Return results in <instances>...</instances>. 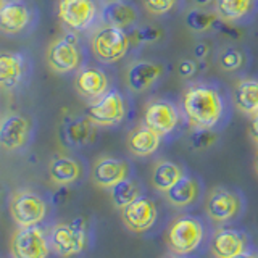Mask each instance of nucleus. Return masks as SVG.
Segmentation results:
<instances>
[{
  "label": "nucleus",
  "instance_id": "obj_1",
  "mask_svg": "<svg viewBox=\"0 0 258 258\" xmlns=\"http://www.w3.org/2000/svg\"><path fill=\"white\" fill-rule=\"evenodd\" d=\"M228 100L218 87L190 84L182 95V115L192 129H216L228 116Z\"/></svg>",
  "mask_w": 258,
  "mask_h": 258
},
{
  "label": "nucleus",
  "instance_id": "obj_2",
  "mask_svg": "<svg viewBox=\"0 0 258 258\" xmlns=\"http://www.w3.org/2000/svg\"><path fill=\"white\" fill-rule=\"evenodd\" d=\"M205 237V228L196 216L182 215L169 223L165 232L168 248L176 255H190L202 245Z\"/></svg>",
  "mask_w": 258,
  "mask_h": 258
},
{
  "label": "nucleus",
  "instance_id": "obj_3",
  "mask_svg": "<svg viewBox=\"0 0 258 258\" xmlns=\"http://www.w3.org/2000/svg\"><path fill=\"white\" fill-rule=\"evenodd\" d=\"M131 36L126 29L103 26L92 37V52L102 63H116L123 60L131 48Z\"/></svg>",
  "mask_w": 258,
  "mask_h": 258
},
{
  "label": "nucleus",
  "instance_id": "obj_4",
  "mask_svg": "<svg viewBox=\"0 0 258 258\" xmlns=\"http://www.w3.org/2000/svg\"><path fill=\"white\" fill-rule=\"evenodd\" d=\"M52 250L60 256H75L84 252L87 247V231L83 221H73V223H60L55 224L50 236Z\"/></svg>",
  "mask_w": 258,
  "mask_h": 258
},
{
  "label": "nucleus",
  "instance_id": "obj_5",
  "mask_svg": "<svg viewBox=\"0 0 258 258\" xmlns=\"http://www.w3.org/2000/svg\"><path fill=\"white\" fill-rule=\"evenodd\" d=\"M127 113V105L124 95L116 89H110V91L102 95L100 99L94 100L87 107V116L97 126L103 127H113L118 126L124 121Z\"/></svg>",
  "mask_w": 258,
  "mask_h": 258
},
{
  "label": "nucleus",
  "instance_id": "obj_6",
  "mask_svg": "<svg viewBox=\"0 0 258 258\" xmlns=\"http://www.w3.org/2000/svg\"><path fill=\"white\" fill-rule=\"evenodd\" d=\"M10 215L13 221L20 228H32L44 221L47 215V205L42 197L31 190H18L15 192L10 202Z\"/></svg>",
  "mask_w": 258,
  "mask_h": 258
},
{
  "label": "nucleus",
  "instance_id": "obj_7",
  "mask_svg": "<svg viewBox=\"0 0 258 258\" xmlns=\"http://www.w3.org/2000/svg\"><path fill=\"white\" fill-rule=\"evenodd\" d=\"M207 215L215 223H228L240 216L244 210V199L228 187H215L207 199Z\"/></svg>",
  "mask_w": 258,
  "mask_h": 258
},
{
  "label": "nucleus",
  "instance_id": "obj_8",
  "mask_svg": "<svg viewBox=\"0 0 258 258\" xmlns=\"http://www.w3.org/2000/svg\"><path fill=\"white\" fill-rule=\"evenodd\" d=\"M182 113L171 100L166 99H153L145 105L144 123L161 137L171 134L179 126Z\"/></svg>",
  "mask_w": 258,
  "mask_h": 258
},
{
  "label": "nucleus",
  "instance_id": "obj_9",
  "mask_svg": "<svg viewBox=\"0 0 258 258\" xmlns=\"http://www.w3.org/2000/svg\"><path fill=\"white\" fill-rule=\"evenodd\" d=\"M50 248V240L37 226L20 228L12 240L13 258H47Z\"/></svg>",
  "mask_w": 258,
  "mask_h": 258
},
{
  "label": "nucleus",
  "instance_id": "obj_10",
  "mask_svg": "<svg viewBox=\"0 0 258 258\" xmlns=\"http://www.w3.org/2000/svg\"><path fill=\"white\" fill-rule=\"evenodd\" d=\"M166 75V67L161 61L137 60L127 67L126 84L136 94L147 92L155 87Z\"/></svg>",
  "mask_w": 258,
  "mask_h": 258
},
{
  "label": "nucleus",
  "instance_id": "obj_11",
  "mask_svg": "<svg viewBox=\"0 0 258 258\" xmlns=\"http://www.w3.org/2000/svg\"><path fill=\"white\" fill-rule=\"evenodd\" d=\"M158 210L155 202L147 196H141L133 204L121 210V220L126 228L134 234H144L157 223Z\"/></svg>",
  "mask_w": 258,
  "mask_h": 258
},
{
  "label": "nucleus",
  "instance_id": "obj_12",
  "mask_svg": "<svg viewBox=\"0 0 258 258\" xmlns=\"http://www.w3.org/2000/svg\"><path fill=\"white\" fill-rule=\"evenodd\" d=\"M47 61L55 73H71L81 63V52L78 48V36L68 32L61 39H56L47 52Z\"/></svg>",
  "mask_w": 258,
  "mask_h": 258
},
{
  "label": "nucleus",
  "instance_id": "obj_13",
  "mask_svg": "<svg viewBox=\"0 0 258 258\" xmlns=\"http://www.w3.org/2000/svg\"><path fill=\"white\" fill-rule=\"evenodd\" d=\"M97 5L94 0H60L58 16L75 31L87 29L95 20Z\"/></svg>",
  "mask_w": 258,
  "mask_h": 258
},
{
  "label": "nucleus",
  "instance_id": "obj_14",
  "mask_svg": "<svg viewBox=\"0 0 258 258\" xmlns=\"http://www.w3.org/2000/svg\"><path fill=\"white\" fill-rule=\"evenodd\" d=\"M131 176V166L126 160L115 157H102L94 163L92 181L102 189H111L119 181Z\"/></svg>",
  "mask_w": 258,
  "mask_h": 258
},
{
  "label": "nucleus",
  "instance_id": "obj_15",
  "mask_svg": "<svg viewBox=\"0 0 258 258\" xmlns=\"http://www.w3.org/2000/svg\"><path fill=\"white\" fill-rule=\"evenodd\" d=\"M248 239L236 229H218L210 240V252L215 258H236L247 252Z\"/></svg>",
  "mask_w": 258,
  "mask_h": 258
},
{
  "label": "nucleus",
  "instance_id": "obj_16",
  "mask_svg": "<svg viewBox=\"0 0 258 258\" xmlns=\"http://www.w3.org/2000/svg\"><path fill=\"white\" fill-rule=\"evenodd\" d=\"M95 126L91 118L86 116H71L63 121L60 136L67 147L79 149L91 144L95 139Z\"/></svg>",
  "mask_w": 258,
  "mask_h": 258
},
{
  "label": "nucleus",
  "instance_id": "obj_17",
  "mask_svg": "<svg viewBox=\"0 0 258 258\" xmlns=\"http://www.w3.org/2000/svg\"><path fill=\"white\" fill-rule=\"evenodd\" d=\"M29 121L21 115H8L0 123V145L7 150L21 149L29 139Z\"/></svg>",
  "mask_w": 258,
  "mask_h": 258
},
{
  "label": "nucleus",
  "instance_id": "obj_18",
  "mask_svg": "<svg viewBox=\"0 0 258 258\" xmlns=\"http://www.w3.org/2000/svg\"><path fill=\"white\" fill-rule=\"evenodd\" d=\"M102 20L108 26H115L121 29H133L139 21V10L134 4L126 0H111L105 4L102 10Z\"/></svg>",
  "mask_w": 258,
  "mask_h": 258
},
{
  "label": "nucleus",
  "instance_id": "obj_19",
  "mask_svg": "<svg viewBox=\"0 0 258 258\" xmlns=\"http://www.w3.org/2000/svg\"><path fill=\"white\" fill-rule=\"evenodd\" d=\"M76 89L83 97L94 102L110 91V81L108 76L103 73V70L89 67L81 70V73L78 75Z\"/></svg>",
  "mask_w": 258,
  "mask_h": 258
},
{
  "label": "nucleus",
  "instance_id": "obj_20",
  "mask_svg": "<svg viewBox=\"0 0 258 258\" xmlns=\"http://www.w3.org/2000/svg\"><path fill=\"white\" fill-rule=\"evenodd\" d=\"M215 10L223 21L232 24L247 23L258 12V0H216Z\"/></svg>",
  "mask_w": 258,
  "mask_h": 258
},
{
  "label": "nucleus",
  "instance_id": "obj_21",
  "mask_svg": "<svg viewBox=\"0 0 258 258\" xmlns=\"http://www.w3.org/2000/svg\"><path fill=\"white\" fill-rule=\"evenodd\" d=\"M161 144V136L153 131L147 124L136 126L127 137V149L133 155L145 158L153 155Z\"/></svg>",
  "mask_w": 258,
  "mask_h": 258
},
{
  "label": "nucleus",
  "instance_id": "obj_22",
  "mask_svg": "<svg viewBox=\"0 0 258 258\" xmlns=\"http://www.w3.org/2000/svg\"><path fill=\"white\" fill-rule=\"evenodd\" d=\"M200 192H202V185L197 177L184 174L171 189L165 192V196L173 207L184 208L196 204L200 197Z\"/></svg>",
  "mask_w": 258,
  "mask_h": 258
},
{
  "label": "nucleus",
  "instance_id": "obj_23",
  "mask_svg": "<svg viewBox=\"0 0 258 258\" xmlns=\"http://www.w3.org/2000/svg\"><path fill=\"white\" fill-rule=\"evenodd\" d=\"M232 103L240 113L255 116L258 113V79L247 78L239 81L232 94Z\"/></svg>",
  "mask_w": 258,
  "mask_h": 258
},
{
  "label": "nucleus",
  "instance_id": "obj_24",
  "mask_svg": "<svg viewBox=\"0 0 258 258\" xmlns=\"http://www.w3.org/2000/svg\"><path fill=\"white\" fill-rule=\"evenodd\" d=\"M29 23V10L21 2H8L0 7V29L15 34Z\"/></svg>",
  "mask_w": 258,
  "mask_h": 258
},
{
  "label": "nucleus",
  "instance_id": "obj_25",
  "mask_svg": "<svg viewBox=\"0 0 258 258\" xmlns=\"http://www.w3.org/2000/svg\"><path fill=\"white\" fill-rule=\"evenodd\" d=\"M184 169L171 160H160L153 166L152 184L160 192H168L184 176Z\"/></svg>",
  "mask_w": 258,
  "mask_h": 258
},
{
  "label": "nucleus",
  "instance_id": "obj_26",
  "mask_svg": "<svg viewBox=\"0 0 258 258\" xmlns=\"http://www.w3.org/2000/svg\"><path fill=\"white\" fill-rule=\"evenodd\" d=\"M48 173L55 184L70 185L81 177V165L71 157H56L52 160Z\"/></svg>",
  "mask_w": 258,
  "mask_h": 258
},
{
  "label": "nucleus",
  "instance_id": "obj_27",
  "mask_svg": "<svg viewBox=\"0 0 258 258\" xmlns=\"http://www.w3.org/2000/svg\"><path fill=\"white\" fill-rule=\"evenodd\" d=\"M23 78V56L20 53L0 52V87H15Z\"/></svg>",
  "mask_w": 258,
  "mask_h": 258
},
{
  "label": "nucleus",
  "instance_id": "obj_28",
  "mask_svg": "<svg viewBox=\"0 0 258 258\" xmlns=\"http://www.w3.org/2000/svg\"><path fill=\"white\" fill-rule=\"evenodd\" d=\"M218 21H220V15L216 13V10H210V8L194 7L184 15L185 28L190 29L192 32H197V34L213 31Z\"/></svg>",
  "mask_w": 258,
  "mask_h": 258
},
{
  "label": "nucleus",
  "instance_id": "obj_29",
  "mask_svg": "<svg viewBox=\"0 0 258 258\" xmlns=\"http://www.w3.org/2000/svg\"><path fill=\"white\" fill-rule=\"evenodd\" d=\"M141 196H142L141 184L136 179H133L131 176L126 177L123 181H119L110 189V199L113 202V205L119 210H123L129 204H133V202L136 199H139Z\"/></svg>",
  "mask_w": 258,
  "mask_h": 258
},
{
  "label": "nucleus",
  "instance_id": "obj_30",
  "mask_svg": "<svg viewBox=\"0 0 258 258\" xmlns=\"http://www.w3.org/2000/svg\"><path fill=\"white\" fill-rule=\"evenodd\" d=\"M218 63L221 70L228 73H236L247 68L248 64V53L237 45H226L220 50L218 55Z\"/></svg>",
  "mask_w": 258,
  "mask_h": 258
},
{
  "label": "nucleus",
  "instance_id": "obj_31",
  "mask_svg": "<svg viewBox=\"0 0 258 258\" xmlns=\"http://www.w3.org/2000/svg\"><path fill=\"white\" fill-rule=\"evenodd\" d=\"M131 36V45H149L160 42L165 36V31L160 26H153V24H145L141 28H133V32H129Z\"/></svg>",
  "mask_w": 258,
  "mask_h": 258
},
{
  "label": "nucleus",
  "instance_id": "obj_32",
  "mask_svg": "<svg viewBox=\"0 0 258 258\" xmlns=\"http://www.w3.org/2000/svg\"><path fill=\"white\" fill-rule=\"evenodd\" d=\"M218 141L216 129H192L190 147L196 150H207L213 147Z\"/></svg>",
  "mask_w": 258,
  "mask_h": 258
},
{
  "label": "nucleus",
  "instance_id": "obj_33",
  "mask_svg": "<svg viewBox=\"0 0 258 258\" xmlns=\"http://www.w3.org/2000/svg\"><path fill=\"white\" fill-rule=\"evenodd\" d=\"M142 4H144V8L150 15L161 16L173 10L176 5V0H142Z\"/></svg>",
  "mask_w": 258,
  "mask_h": 258
},
{
  "label": "nucleus",
  "instance_id": "obj_34",
  "mask_svg": "<svg viewBox=\"0 0 258 258\" xmlns=\"http://www.w3.org/2000/svg\"><path fill=\"white\" fill-rule=\"evenodd\" d=\"M213 31L216 32H221V34H224L226 37H229L232 40H239L242 37V31L237 28V24H232V23H228V21H223L220 18V21H218L215 24Z\"/></svg>",
  "mask_w": 258,
  "mask_h": 258
},
{
  "label": "nucleus",
  "instance_id": "obj_35",
  "mask_svg": "<svg viewBox=\"0 0 258 258\" xmlns=\"http://www.w3.org/2000/svg\"><path fill=\"white\" fill-rule=\"evenodd\" d=\"M177 75L182 79H190L192 76H196L197 73V61L196 60H189V58H184L177 63Z\"/></svg>",
  "mask_w": 258,
  "mask_h": 258
},
{
  "label": "nucleus",
  "instance_id": "obj_36",
  "mask_svg": "<svg viewBox=\"0 0 258 258\" xmlns=\"http://www.w3.org/2000/svg\"><path fill=\"white\" fill-rule=\"evenodd\" d=\"M192 55L197 61H205L210 55V44L205 42V40H199L192 48Z\"/></svg>",
  "mask_w": 258,
  "mask_h": 258
},
{
  "label": "nucleus",
  "instance_id": "obj_37",
  "mask_svg": "<svg viewBox=\"0 0 258 258\" xmlns=\"http://www.w3.org/2000/svg\"><path fill=\"white\" fill-rule=\"evenodd\" d=\"M248 134H250V137H252V141L258 145V115L252 116V119H250Z\"/></svg>",
  "mask_w": 258,
  "mask_h": 258
},
{
  "label": "nucleus",
  "instance_id": "obj_38",
  "mask_svg": "<svg viewBox=\"0 0 258 258\" xmlns=\"http://www.w3.org/2000/svg\"><path fill=\"white\" fill-rule=\"evenodd\" d=\"M216 0H194V5L199 7V8H210V7H215Z\"/></svg>",
  "mask_w": 258,
  "mask_h": 258
},
{
  "label": "nucleus",
  "instance_id": "obj_39",
  "mask_svg": "<svg viewBox=\"0 0 258 258\" xmlns=\"http://www.w3.org/2000/svg\"><path fill=\"white\" fill-rule=\"evenodd\" d=\"M236 258H258V253H252V252H244V253L237 255Z\"/></svg>",
  "mask_w": 258,
  "mask_h": 258
},
{
  "label": "nucleus",
  "instance_id": "obj_40",
  "mask_svg": "<svg viewBox=\"0 0 258 258\" xmlns=\"http://www.w3.org/2000/svg\"><path fill=\"white\" fill-rule=\"evenodd\" d=\"M255 171H256V174H258V155H256V158H255Z\"/></svg>",
  "mask_w": 258,
  "mask_h": 258
},
{
  "label": "nucleus",
  "instance_id": "obj_41",
  "mask_svg": "<svg viewBox=\"0 0 258 258\" xmlns=\"http://www.w3.org/2000/svg\"><path fill=\"white\" fill-rule=\"evenodd\" d=\"M168 258H184L182 255H176V256H168Z\"/></svg>",
  "mask_w": 258,
  "mask_h": 258
},
{
  "label": "nucleus",
  "instance_id": "obj_42",
  "mask_svg": "<svg viewBox=\"0 0 258 258\" xmlns=\"http://www.w3.org/2000/svg\"><path fill=\"white\" fill-rule=\"evenodd\" d=\"M126 2H129V0H126Z\"/></svg>",
  "mask_w": 258,
  "mask_h": 258
},
{
  "label": "nucleus",
  "instance_id": "obj_43",
  "mask_svg": "<svg viewBox=\"0 0 258 258\" xmlns=\"http://www.w3.org/2000/svg\"><path fill=\"white\" fill-rule=\"evenodd\" d=\"M256 115H258V113H256Z\"/></svg>",
  "mask_w": 258,
  "mask_h": 258
}]
</instances>
